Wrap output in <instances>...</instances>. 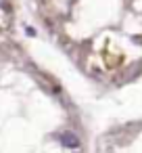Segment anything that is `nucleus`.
Returning <instances> with one entry per match:
<instances>
[{
  "label": "nucleus",
  "instance_id": "nucleus-1",
  "mask_svg": "<svg viewBox=\"0 0 142 153\" xmlns=\"http://www.w3.org/2000/svg\"><path fill=\"white\" fill-rule=\"evenodd\" d=\"M61 145L67 147V149H75V147H79V138L73 132H63L61 134Z\"/></svg>",
  "mask_w": 142,
  "mask_h": 153
}]
</instances>
